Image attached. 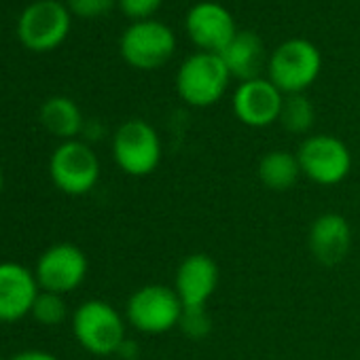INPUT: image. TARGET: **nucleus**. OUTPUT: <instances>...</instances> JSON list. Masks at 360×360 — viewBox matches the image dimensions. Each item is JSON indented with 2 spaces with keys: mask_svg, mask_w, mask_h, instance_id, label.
<instances>
[{
  "mask_svg": "<svg viewBox=\"0 0 360 360\" xmlns=\"http://www.w3.org/2000/svg\"><path fill=\"white\" fill-rule=\"evenodd\" d=\"M72 333L81 347L96 356L117 354L127 339L123 316L102 299H89L75 309Z\"/></svg>",
  "mask_w": 360,
  "mask_h": 360,
  "instance_id": "1",
  "label": "nucleus"
},
{
  "mask_svg": "<svg viewBox=\"0 0 360 360\" xmlns=\"http://www.w3.org/2000/svg\"><path fill=\"white\" fill-rule=\"evenodd\" d=\"M185 305L174 288L146 284L138 288L125 305V320L144 335H163L180 324Z\"/></svg>",
  "mask_w": 360,
  "mask_h": 360,
  "instance_id": "2",
  "label": "nucleus"
},
{
  "mask_svg": "<svg viewBox=\"0 0 360 360\" xmlns=\"http://www.w3.org/2000/svg\"><path fill=\"white\" fill-rule=\"evenodd\" d=\"M229 70L219 53L200 51L183 62L176 75L178 94L187 104L204 108L217 104L229 85Z\"/></svg>",
  "mask_w": 360,
  "mask_h": 360,
  "instance_id": "3",
  "label": "nucleus"
},
{
  "mask_svg": "<svg viewBox=\"0 0 360 360\" xmlns=\"http://www.w3.org/2000/svg\"><path fill=\"white\" fill-rule=\"evenodd\" d=\"M320 68V51L305 39L284 41L267 62L269 81L286 96L303 94L318 79Z\"/></svg>",
  "mask_w": 360,
  "mask_h": 360,
  "instance_id": "4",
  "label": "nucleus"
},
{
  "mask_svg": "<svg viewBox=\"0 0 360 360\" xmlns=\"http://www.w3.org/2000/svg\"><path fill=\"white\" fill-rule=\"evenodd\" d=\"M163 146L155 127L142 119L125 121L112 136V157L127 176H148L161 163Z\"/></svg>",
  "mask_w": 360,
  "mask_h": 360,
  "instance_id": "5",
  "label": "nucleus"
},
{
  "mask_svg": "<svg viewBox=\"0 0 360 360\" xmlns=\"http://www.w3.org/2000/svg\"><path fill=\"white\" fill-rule=\"evenodd\" d=\"M49 174L62 193L72 198L87 195L100 180V159L87 142L66 140L53 150Z\"/></svg>",
  "mask_w": 360,
  "mask_h": 360,
  "instance_id": "6",
  "label": "nucleus"
},
{
  "mask_svg": "<svg viewBox=\"0 0 360 360\" xmlns=\"http://www.w3.org/2000/svg\"><path fill=\"white\" fill-rule=\"evenodd\" d=\"M70 32V9L60 0H37L18 20L20 43L37 53L58 49Z\"/></svg>",
  "mask_w": 360,
  "mask_h": 360,
  "instance_id": "7",
  "label": "nucleus"
},
{
  "mask_svg": "<svg viewBox=\"0 0 360 360\" xmlns=\"http://www.w3.org/2000/svg\"><path fill=\"white\" fill-rule=\"evenodd\" d=\"M295 155L299 159L301 174L322 187L343 183L352 172L349 148L345 146V142L328 134H316L305 138Z\"/></svg>",
  "mask_w": 360,
  "mask_h": 360,
  "instance_id": "8",
  "label": "nucleus"
},
{
  "mask_svg": "<svg viewBox=\"0 0 360 360\" xmlns=\"http://www.w3.org/2000/svg\"><path fill=\"white\" fill-rule=\"evenodd\" d=\"M176 49L172 30L155 20L131 24L121 37L123 60L138 70H155L163 66Z\"/></svg>",
  "mask_w": 360,
  "mask_h": 360,
  "instance_id": "9",
  "label": "nucleus"
},
{
  "mask_svg": "<svg viewBox=\"0 0 360 360\" xmlns=\"http://www.w3.org/2000/svg\"><path fill=\"white\" fill-rule=\"evenodd\" d=\"M87 257L85 252L68 242L49 246L37 261V282L41 290L66 295L77 290L87 278Z\"/></svg>",
  "mask_w": 360,
  "mask_h": 360,
  "instance_id": "10",
  "label": "nucleus"
},
{
  "mask_svg": "<svg viewBox=\"0 0 360 360\" xmlns=\"http://www.w3.org/2000/svg\"><path fill=\"white\" fill-rule=\"evenodd\" d=\"M284 94L269 79H252L240 83L231 106L236 117L248 127H267L280 119Z\"/></svg>",
  "mask_w": 360,
  "mask_h": 360,
  "instance_id": "11",
  "label": "nucleus"
},
{
  "mask_svg": "<svg viewBox=\"0 0 360 360\" xmlns=\"http://www.w3.org/2000/svg\"><path fill=\"white\" fill-rule=\"evenodd\" d=\"M39 292L34 271L22 263H0V322H18L32 314Z\"/></svg>",
  "mask_w": 360,
  "mask_h": 360,
  "instance_id": "12",
  "label": "nucleus"
},
{
  "mask_svg": "<svg viewBox=\"0 0 360 360\" xmlns=\"http://www.w3.org/2000/svg\"><path fill=\"white\" fill-rule=\"evenodd\" d=\"M191 41L206 53H221L238 34L231 13L219 3H200L187 15Z\"/></svg>",
  "mask_w": 360,
  "mask_h": 360,
  "instance_id": "13",
  "label": "nucleus"
},
{
  "mask_svg": "<svg viewBox=\"0 0 360 360\" xmlns=\"http://www.w3.org/2000/svg\"><path fill=\"white\" fill-rule=\"evenodd\" d=\"M219 265L208 255H191L176 269L174 290L185 307H206L219 286Z\"/></svg>",
  "mask_w": 360,
  "mask_h": 360,
  "instance_id": "14",
  "label": "nucleus"
},
{
  "mask_svg": "<svg viewBox=\"0 0 360 360\" xmlns=\"http://www.w3.org/2000/svg\"><path fill=\"white\" fill-rule=\"evenodd\" d=\"M307 246L314 255V259L322 265H337L341 263L352 246V229L345 217L326 212L320 214L307 236Z\"/></svg>",
  "mask_w": 360,
  "mask_h": 360,
  "instance_id": "15",
  "label": "nucleus"
},
{
  "mask_svg": "<svg viewBox=\"0 0 360 360\" xmlns=\"http://www.w3.org/2000/svg\"><path fill=\"white\" fill-rule=\"evenodd\" d=\"M225 62L231 77H238L242 83L261 77L265 66V47L259 34L250 30H238L231 43L219 53Z\"/></svg>",
  "mask_w": 360,
  "mask_h": 360,
  "instance_id": "16",
  "label": "nucleus"
},
{
  "mask_svg": "<svg viewBox=\"0 0 360 360\" xmlns=\"http://www.w3.org/2000/svg\"><path fill=\"white\" fill-rule=\"evenodd\" d=\"M41 123L49 134L62 138L64 142L77 140V136L83 134L85 127L81 108L75 100L66 96H53L41 106Z\"/></svg>",
  "mask_w": 360,
  "mask_h": 360,
  "instance_id": "17",
  "label": "nucleus"
},
{
  "mask_svg": "<svg viewBox=\"0 0 360 360\" xmlns=\"http://www.w3.org/2000/svg\"><path fill=\"white\" fill-rule=\"evenodd\" d=\"M299 176V159L288 150H269L259 161V180L271 191H288L297 185Z\"/></svg>",
  "mask_w": 360,
  "mask_h": 360,
  "instance_id": "18",
  "label": "nucleus"
},
{
  "mask_svg": "<svg viewBox=\"0 0 360 360\" xmlns=\"http://www.w3.org/2000/svg\"><path fill=\"white\" fill-rule=\"evenodd\" d=\"M282 127L290 134H307L316 123V110L314 104L303 94H290L284 96L280 119Z\"/></svg>",
  "mask_w": 360,
  "mask_h": 360,
  "instance_id": "19",
  "label": "nucleus"
},
{
  "mask_svg": "<svg viewBox=\"0 0 360 360\" xmlns=\"http://www.w3.org/2000/svg\"><path fill=\"white\" fill-rule=\"evenodd\" d=\"M68 314V305L64 301V295L41 290L34 305H32V318L45 326H58L64 322Z\"/></svg>",
  "mask_w": 360,
  "mask_h": 360,
  "instance_id": "20",
  "label": "nucleus"
},
{
  "mask_svg": "<svg viewBox=\"0 0 360 360\" xmlns=\"http://www.w3.org/2000/svg\"><path fill=\"white\" fill-rule=\"evenodd\" d=\"M178 328L183 330L187 337L200 341L206 335H210V330H212V318L206 311V307H185Z\"/></svg>",
  "mask_w": 360,
  "mask_h": 360,
  "instance_id": "21",
  "label": "nucleus"
},
{
  "mask_svg": "<svg viewBox=\"0 0 360 360\" xmlns=\"http://www.w3.org/2000/svg\"><path fill=\"white\" fill-rule=\"evenodd\" d=\"M117 0H68L70 13L85 18V20H96L102 15H108L112 11Z\"/></svg>",
  "mask_w": 360,
  "mask_h": 360,
  "instance_id": "22",
  "label": "nucleus"
},
{
  "mask_svg": "<svg viewBox=\"0 0 360 360\" xmlns=\"http://www.w3.org/2000/svg\"><path fill=\"white\" fill-rule=\"evenodd\" d=\"M117 3L127 18L142 22V20H148L159 9L161 0H117Z\"/></svg>",
  "mask_w": 360,
  "mask_h": 360,
  "instance_id": "23",
  "label": "nucleus"
},
{
  "mask_svg": "<svg viewBox=\"0 0 360 360\" xmlns=\"http://www.w3.org/2000/svg\"><path fill=\"white\" fill-rule=\"evenodd\" d=\"M9 360H60V358L45 349H24V352L11 356Z\"/></svg>",
  "mask_w": 360,
  "mask_h": 360,
  "instance_id": "24",
  "label": "nucleus"
},
{
  "mask_svg": "<svg viewBox=\"0 0 360 360\" xmlns=\"http://www.w3.org/2000/svg\"><path fill=\"white\" fill-rule=\"evenodd\" d=\"M138 354H140V347H138L131 339H125V341L121 343L119 352H117V356H121L123 360H136Z\"/></svg>",
  "mask_w": 360,
  "mask_h": 360,
  "instance_id": "25",
  "label": "nucleus"
},
{
  "mask_svg": "<svg viewBox=\"0 0 360 360\" xmlns=\"http://www.w3.org/2000/svg\"><path fill=\"white\" fill-rule=\"evenodd\" d=\"M102 134H104V129H102V125H100L98 121H85L83 136H85L87 140H100Z\"/></svg>",
  "mask_w": 360,
  "mask_h": 360,
  "instance_id": "26",
  "label": "nucleus"
},
{
  "mask_svg": "<svg viewBox=\"0 0 360 360\" xmlns=\"http://www.w3.org/2000/svg\"><path fill=\"white\" fill-rule=\"evenodd\" d=\"M3 187H5V174H3V167H0V193H3Z\"/></svg>",
  "mask_w": 360,
  "mask_h": 360,
  "instance_id": "27",
  "label": "nucleus"
}]
</instances>
